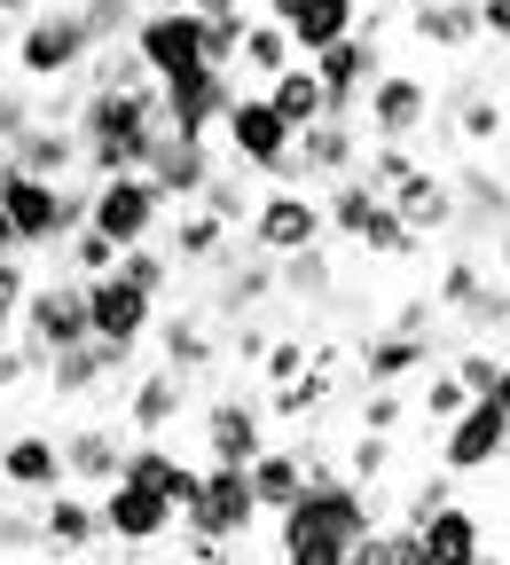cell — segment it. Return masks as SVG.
<instances>
[{
    "label": "cell",
    "instance_id": "15",
    "mask_svg": "<svg viewBox=\"0 0 510 565\" xmlns=\"http://www.w3.org/2000/svg\"><path fill=\"white\" fill-rule=\"evenodd\" d=\"M204 463H252L267 448V393H212L196 416Z\"/></svg>",
    "mask_w": 510,
    "mask_h": 565
},
{
    "label": "cell",
    "instance_id": "32",
    "mask_svg": "<svg viewBox=\"0 0 510 565\" xmlns=\"http://www.w3.org/2000/svg\"><path fill=\"white\" fill-rule=\"evenodd\" d=\"M267 299H275V252H259V244H252V259H236V252H229L221 267H212V307H221L229 322H236V315H259Z\"/></svg>",
    "mask_w": 510,
    "mask_h": 565
},
{
    "label": "cell",
    "instance_id": "37",
    "mask_svg": "<svg viewBox=\"0 0 510 565\" xmlns=\"http://www.w3.org/2000/svg\"><path fill=\"white\" fill-rule=\"evenodd\" d=\"M448 126H456V141H471V150H487V141H502V103H495V87L487 79H464L448 103Z\"/></svg>",
    "mask_w": 510,
    "mask_h": 565
},
{
    "label": "cell",
    "instance_id": "5",
    "mask_svg": "<svg viewBox=\"0 0 510 565\" xmlns=\"http://www.w3.org/2000/svg\"><path fill=\"white\" fill-rule=\"evenodd\" d=\"M259 494H252V471L244 463H204L196 471V494L181 503V526L229 542V550H252V526H259Z\"/></svg>",
    "mask_w": 510,
    "mask_h": 565
},
{
    "label": "cell",
    "instance_id": "23",
    "mask_svg": "<svg viewBox=\"0 0 510 565\" xmlns=\"http://www.w3.org/2000/svg\"><path fill=\"white\" fill-rule=\"evenodd\" d=\"M0 487H9L17 503H40L47 487H63V440L40 433V424L9 433V440H0Z\"/></svg>",
    "mask_w": 510,
    "mask_h": 565
},
{
    "label": "cell",
    "instance_id": "35",
    "mask_svg": "<svg viewBox=\"0 0 510 565\" xmlns=\"http://www.w3.org/2000/svg\"><path fill=\"white\" fill-rule=\"evenodd\" d=\"M267 103L290 118V126H315V118H330V95H322V79H315V63L307 55H290L275 79H267Z\"/></svg>",
    "mask_w": 510,
    "mask_h": 565
},
{
    "label": "cell",
    "instance_id": "48",
    "mask_svg": "<svg viewBox=\"0 0 510 565\" xmlns=\"http://www.w3.org/2000/svg\"><path fill=\"white\" fill-rule=\"evenodd\" d=\"M385 463H393V433H370V424H361V433L346 440V471L370 487V479H385Z\"/></svg>",
    "mask_w": 510,
    "mask_h": 565
},
{
    "label": "cell",
    "instance_id": "57",
    "mask_svg": "<svg viewBox=\"0 0 510 565\" xmlns=\"http://www.w3.org/2000/svg\"><path fill=\"white\" fill-rule=\"evenodd\" d=\"M432 315H440V307H432V299H401V315H393V330H432Z\"/></svg>",
    "mask_w": 510,
    "mask_h": 565
},
{
    "label": "cell",
    "instance_id": "33",
    "mask_svg": "<svg viewBox=\"0 0 510 565\" xmlns=\"http://www.w3.org/2000/svg\"><path fill=\"white\" fill-rule=\"evenodd\" d=\"M150 345H158V362L181 370V377H204L212 362H221V338H212L204 315H173V322H150Z\"/></svg>",
    "mask_w": 510,
    "mask_h": 565
},
{
    "label": "cell",
    "instance_id": "43",
    "mask_svg": "<svg viewBox=\"0 0 510 565\" xmlns=\"http://www.w3.org/2000/svg\"><path fill=\"white\" fill-rule=\"evenodd\" d=\"M361 252H370V259H416L424 252V236L401 221V212H393V196L370 212V228H361Z\"/></svg>",
    "mask_w": 510,
    "mask_h": 565
},
{
    "label": "cell",
    "instance_id": "26",
    "mask_svg": "<svg viewBox=\"0 0 510 565\" xmlns=\"http://www.w3.org/2000/svg\"><path fill=\"white\" fill-rule=\"evenodd\" d=\"M385 196H393V212H401V221H408V228H416L424 244L456 228V173H432V166H408V173H401V181H393Z\"/></svg>",
    "mask_w": 510,
    "mask_h": 565
},
{
    "label": "cell",
    "instance_id": "27",
    "mask_svg": "<svg viewBox=\"0 0 510 565\" xmlns=\"http://www.w3.org/2000/svg\"><path fill=\"white\" fill-rule=\"evenodd\" d=\"M408 40L432 47V55H464L479 47V0H408Z\"/></svg>",
    "mask_w": 510,
    "mask_h": 565
},
{
    "label": "cell",
    "instance_id": "50",
    "mask_svg": "<svg viewBox=\"0 0 510 565\" xmlns=\"http://www.w3.org/2000/svg\"><path fill=\"white\" fill-rule=\"evenodd\" d=\"M315 362L307 353V338H267V353H259V385H283V377H299Z\"/></svg>",
    "mask_w": 510,
    "mask_h": 565
},
{
    "label": "cell",
    "instance_id": "7",
    "mask_svg": "<svg viewBox=\"0 0 510 565\" xmlns=\"http://www.w3.org/2000/svg\"><path fill=\"white\" fill-rule=\"evenodd\" d=\"M126 47L141 55V71H150V79H181V71L204 63V17L189 9V0H141Z\"/></svg>",
    "mask_w": 510,
    "mask_h": 565
},
{
    "label": "cell",
    "instance_id": "21",
    "mask_svg": "<svg viewBox=\"0 0 510 565\" xmlns=\"http://www.w3.org/2000/svg\"><path fill=\"white\" fill-rule=\"evenodd\" d=\"M416 526V542H424V565H479L487 557V511H471V503H432V511H416L408 519Z\"/></svg>",
    "mask_w": 510,
    "mask_h": 565
},
{
    "label": "cell",
    "instance_id": "19",
    "mask_svg": "<svg viewBox=\"0 0 510 565\" xmlns=\"http://www.w3.org/2000/svg\"><path fill=\"white\" fill-rule=\"evenodd\" d=\"M307 63H315V79H322V95H330V118H353V110H361V87L378 79V63H385V55H378V32H361V24H353L346 40L315 47Z\"/></svg>",
    "mask_w": 510,
    "mask_h": 565
},
{
    "label": "cell",
    "instance_id": "12",
    "mask_svg": "<svg viewBox=\"0 0 510 565\" xmlns=\"http://www.w3.org/2000/svg\"><path fill=\"white\" fill-rule=\"evenodd\" d=\"M322 189H290V181H267L252 196V221H244V244L259 252H299V244H322Z\"/></svg>",
    "mask_w": 510,
    "mask_h": 565
},
{
    "label": "cell",
    "instance_id": "22",
    "mask_svg": "<svg viewBox=\"0 0 510 565\" xmlns=\"http://www.w3.org/2000/svg\"><path fill=\"white\" fill-rule=\"evenodd\" d=\"M189 401H196V377H181V370H141L134 385H118V416H126V433H173V424L189 416Z\"/></svg>",
    "mask_w": 510,
    "mask_h": 565
},
{
    "label": "cell",
    "instance_id": "53",
    "mask_svg": "<svg viewBox=\"0 0 510 565\" xmlns=\"http://www.w3.org/2000/svg\"><path fill=\"white\" fill-rule=\"evenodd\" d=\"M32 118H40V103H32V87H24V79H17V87H0V150H9V141H17Z\"/></svg>",
    "mask_w": 510,
    "mask_h": 565
},
{
    "label": "cell",
    "instance_id": "55",
    "mask_svg": "<svg viewBox=\"0 0 510 565\" xmlns=\"http://www.w3.org/2000/svg\"><path fill=\"white\" fill-rule=\"evenodd\" d=\"M229 353L244 370H259V353H267V322H252V315H236V338H229Z\"/></svg>",
    "mask_w": 510,
    "mask_h": 565
},
{
    "label": "cell",
    "instance_id": "56",
    "mask_svg": "<svg viewBox=\"0 0 510 565\" xmlns=\"http://www.w3.org/2000/svg\"><path fill=\"white\" fill-rule=\"evenodd\" d=\"M479 32L510 47V0H479Z\"/></svg>",
    "mask_w": 510,
    "mask_h": 565
},
{
    "label": "cell",
    "instance_id": "9",
    "mask_svg": "<svg viewBox=\"0 0 510 565\" xmlns=\"http://www.w3.org/2000/svg\"><path fill=\"white\" fill-rule=\"evenodd\" d=\"M95 519H103V542L110 550H158L173 526H181V511L166 503L158 487H141V479H103L95 487Z\"/></svg>",
    "mask_w": 510,
    "mask_h": 565
},
{
    "label": "cell",
    "instance_id": "18",
    "mask_svg": "<svg viewBox=\"0 0 510 565\" xmlns=\"http://www.w3.org/2000/svg\"><path fill=\"white\" fill-rule=\"evenodd\" d=\"M212 166H221V150H212L204 134H173V126H158L150 158H141V173L158 181V196H166V204H196V196H204V181H212Z\"/></svg>",
    "mask_w": 510,
    "mask_h": 565
},
{
    "label": "cell",
    "instance_id": "63",
    "mask_svg": "<svg viewBox=\"0 0 510 565\" xmlns=\"http://www.w3.org/2000/svg\"><path fill=\"white\" fill-rule=\"evenodd\" d=\"M9 32H17V24H0V55H9Z\"/></svg>",
    "mask_w": 510,
    "mask_h": 565
},
{
    "label": "cell",
    "instance_id": "25",
    "mask_svg": "<svg viewBox=\"0 0 510 565\" xmlns=\"http://www.w3.org/2000/svg\"><path fill=\"white\" fill-rule=\"evenodd\" d=\"M126 479H141V487H158L166 503L181 511L189 494H196V471L204 463H189L181 448H173V433H126V463H118Z\"/></svg>",
    "mask_w": 510,
    "mask_h": 565
},
{
    "label": "cell",
    "instance_id": "20",
    "mask_svg": "<svg viewBox=\"0 0 510 565\" xmlns=\"http://www.w3.org/2000/svg\"><path fill=\"white\" fill-rule=\"evenodd\" d=\"M40 557H87V550H103V519H95V494L87 487H47L40 494Z\"/></svg>",
    "mask_w": 510,
    "mask_h": 565
},
{
    "label": "cell",
    "instance_id": "3",
    "mask_svg": "<svg viewBox=\"0 0 510 565\" xmlns=\"http://www.w3.org/2000/svg\"><path fill=\"white\" fill-rule=\"evenodd\" d=\"M87 55H95V47H87V24H79L71 0H40V9L9 32V63H17L24 87H71Z\"/></svg>",
    "mask_w": 510,
    "mask_h": 565
},
{
    "label": "cell",
    "instance_id": "44",
    "mask_svg": "<svg viewBox=\"0 0 510 565\" xmlns=\"http://www.w3.org/2000/svg\"><path fill=\"white\" fill-rule=\"evenodd\" d=\"M71 9L87 24V47H118L134 32V17H141V0H71Z\"/></svg>",
    "mask_w": 510,
    "mask_h": 565
},
{
    "label": "cell",
    "instance_id": "49",
    "mask_svg": "<svg viewBox=\"0 0 510 565\" xmlns=\"http://www.w3.org/2000/svg\"><path fill=\"white\" fill-rule=\"evenodd\" d=\"M361 424H370V433H401V424H408V393L401 385H370V393H361Z\"/></svg>",
    "mask_w": 510,
    "mask_h": 565
},
{
    "label": "cell",
    "instance_id": "6",
    "mask_svg": "<svg viewBox=\"0 0 510 565\" xmlns=\"http://www.w3.org/2000/svg\"><path fill=\"white\" fill-rule=\"evenodd\" d=\"M361 134L370 141H416V134H432V118H440V95H432V79L424 71H393V63H378V79L361 87Z\"/></svg>",
    "mask_w": 510,
    "mask_h": 565
},
{
    "label": "cell",
    "instance_id": "34",
    "mask_svg": "<svg viewBox=\"0 0 510 565\" xmlns=\"http://www.w3.org/2000/svg\"><path fill=\"white\" fill-rule=\"evenodd\" d=\"M173 212H181V221H173V244H166V252H173L181 267H221L229 244H236V228H229V221H212L204 204H173Z\"/></svg>",
    "mask_w": 510,
    "mask_h": 565
},
{
    "label": "cell",
    "instance_id": "61",
    "mask_svg": "<svg viewBox=\"0 0 510 565\" xmlns=\"http://www.w3.org/2000/svg\"><path fill=\"white\" fill-rule=\"evenodd\" d=\"M495 401H502V416H510V362H502V377H495Z\"/></svg>",
    "mask_w": 510,
    "mask_h": 565
},
{
    "label": "cell",
    "instance_id": "58",
    "mask_svg": "<svg viewBox=\"0 0 510 565\" xmlns=\"http://www.w3.org/2000/svg\"><path fill=\"white\" fill-rule=\"evenodd\" d=\"M487 252H495V259H487V267H495V275H510V221H502V228H495V236H487Z\"/></svg>",
    "mask_w": 510,
    "mask_h": 565
},
{
    "label": "cell",
    "instance_id": "60",
    "mask_svg": "<svg viewBox=\"0 0 510 565\" xmlns=\"http://www.w3.org/2000/svg\"><path fill=\"white\" fill-rule=\"evenodd\" d=\"M0 252H17V221H9V204H0Z\"/></svg>",
    "mask_w": 510,
    "mask_h": 565
},
{
    "label": "cell",
    "instance_id": "29",
    "mask_svg": "<svg viewBox=\"0 0 510 565\" xmlns=\"http://www.w3.org/2000/svg\"><path fill=\"white\" fill-rule=\"evenodd\" d=\"M0 158H17L24 173H47V181H71V173H79V126H71V118H32Z\"/></svg>",
    "mask_w": 510,
    "mask_h": 565
},
{
    "label": "cell",
    "instance_id": "38",
    "mask_svg": "<svg viewBox=\"0 0 510 565\" xmlns=\"http://www.w3.org/2000/svg\"><path fill=\"white\" fill-rule=\"evenodd\" d=\"M252 181H259L252 166H212V181H204V196H196V204L212 212V221H229V228L244 236V221H252V196H259Z\"/></svg>",
    "mask_w": 510,
    "mask_h": 565
},
{
    "label": "cell",
    "instance_id": "28",
    "mask_svg": "<svg viewBox=\"0 0 510 565\" xmlns=\"http://www.w3.org/2000/svg\"><path fill=\"white\" fill-rule=\"evenodd\" d=\"M244 471H252V494H259V511L275 519V511L290 503V494L307 487V471H315V440H267V448H259Z\"/></svg>",
    "mask_w": 510,
    "mask_h": 565
},
{
    "label": "cell",
    "instance_id": "31",
    "mask_svg": "<svg viewBox=\"0 0 510 565\" xmlns=\"http://www.w3.org/2000/svg\"><path fill=\"white\" fill-rule=\"evenodd\" d=\"M55 440H63V479L71 487H103L126 463V433H118V424H71V433H55Z\"/></svg>",
    "mask_w": 510,
    "mask_h": 565
},
{
    "label": "cell",
    "instance_id": "45",
    "mask_svg": "<svg viewBox=\"0 0 510 565\" xmlns=\"http://www.w3.org/2000/svg\"><path fill=\"white\" fill-rule=\"evenodd\" d=\"M55 259H63L71 275H110V267H118V244H110L103 228H87V221H79V228L55 244Z\"/></svg>",
    "mask_w": 510,
    "mask_h": 565
},
{
    "label": "cell",
    "instance_id": "13",
    "mask_svg": "<svg viewBox=\"0 0 510 565\" xmlns=\"http://www.w3.org/2000/svg\"><path fill=\"white\" fill-rule=\"evenodd\" d=\"M221 141H229V166H252V173L267 181L275 158L299 141V126L267 103V87H236V103H229V118H221Z\"/></svg>",
    "mask_w": 510,
    "mask_h": 565
},
{
    "label": "cell",
    "instance_id": "39",
    "mask_svg": "<svg viewBox=\"0 0 510 565\" xmlns=\"http://www.w3.org/2000/svg\"><path fill=\"white\" fill-rule=\"evenodd\" d=\"M118 275H134V282H141V291H150L158 307H166V299L181 291V259H173V252H166L158 236H141V244H126V252H118Z\"/></svg>",
    "mask_w": 510,
    "mask_h": 565
},
{
    "label": "cell",
    "instance_id": "36",
    "mask_svg": "<svg viewBox=\"0 0 510 565\" xmlns=\"http://www.w3.org/2000/svg\"><path fill=\"white\" fill-rule=\"evenodd\" d=\"M290 55H299V47H290V32L275 24V17H244V47H236V79H252V87H267L275 79V71L290 63Z\"/></svg>",
    "mask_w": 510,
    "mask_h": 565
},
{
    "label": "cell",
    "instance_id": "40",
    "mask_svg": "<svg viewBox=\"0 0 510 565\" xmlns=\"http://www.w3.org/2000/svg\"><path fill=\"white\" fill-rule=\"evenodd\" d=\"M448 315H456L471 338H495V330H510V275H479V282H471V291H464Z\"/></svg>",
    "mask_w": 510,
    "mask_h": 565
},
{
    "label": "cell",
    "instance_id": "30",
    "mask_svg": "<svg viewBox=\"0 0 510 565\" xmlns=\"http://www.w3.org/2000/svg\"><path fill=\"white\" fill-rule=\"evenodd\" d=\"M432 330H378V338H361V377L370 385H408L432 370Z\"/></svg>",
    "mask_w": 510,
    "mask_h": 565
},
{
    "label": "cell",
    "instance_id": "14",
    "mask_svg": "<svg viewBox=\"0 0 510 565\" xmlns=\"http://www.w3.org/2000/svg\"><path fill=\"white\" fill-rule=\"evenodd\" d=\"M134 362H141V345H110V338L55 345L47 362H40V393H55V401H87V393H103V385L134 377Z\"/></svg>",
    "mask_w": 510,
    "mask_h": 565
},
{
    "label": "cell",
    "instance_id": "17",
    "mask_svg": "<svg viewBox=\"0 0 510 565\" xmlns=\"http://www.w3.org/2000/svg\"><path fill=\"white\" fill-rule=\"evenodd\" d=\"M150 322H158V299L141 291L134 275H87V330L110 338V345H150Z\"/></svg>",
    "mask_w": 510,
    "mask_h": 565
},
{
    "label": "cell",
    "instance_id": "46",
    "mask_svg": "<svg viewBox=\"0 0 510 565\" xmlns=\"http://www.w3.org/2000/svg\"><path fill=\"white\" fill-rule=\"evenodd\" d=\"M196 17H204V63L236 71V47H244V17L252 9H196Z\"/></svg>",
    "mask_w": 510,
    "mask_h": 565
},
{
    "label": "cell",
    "instance_id": "2",
    "mask_svg": "<svg viewBox=\"0 0 510 565\" xmlns=\"http://www.w3.org/2000/svg\"><path fill=\"white\" fill-rule=\"evenodd\" d=\"M71 126H79V166L95 173H141L150 141L166 126L158 110V79H134V87H79L71 103Z\"/></svg>",
    "mask_w": 510,
    "mask_h": 565
},
{
    "label": "cell",
    "instance_id": "51",
    "mask_svg": "<svg viewBox=\"0 0 510 565\" xmlns=\"http://www.w3.org/2000/svg\"><path fill=\"white\" fill-rule=\"evenodd\" d=\"M0 557H40V511L0 503Z\"/></svg>",
    "mask_w": 510,
    "mask_h": 565
},
{
    "label": "cell",
    "instance_id": "11",
    "mask_svg": "<svg viewBox=\"0 0 510 565\" xmlns=\"http://www.w3.org/2000/svg\"><path fill=\"white\" fill-rule=\"evenodd\" d=\"M510 456V416L495 393H471L448 424H440V471L448 479H471V471H495Z\"/></svg>",
    "mask_w": 510,
    "mask_h": 565
},
{
    "label": "cell",
    "instance_id": "24",
    "mask_svg": "<svg viewBox=\"0 0 510 565\" xmlns=\"http://www.w3.org/2000/svg\"><path fill=\"white\" fill-rule=\"evenodd\" d=\"M502 221H510V181L487 173V166H464V173H456V228H448V244L487 252V236H495Z\"/></svg>",
    "mask_w": 510,
    "mask_h": 565
},
{
    "label": "cell",
    "instance_id": "54",
    "mask_svg": "<svg viewBox=\"0 0 510 565\" xmlns=\"http://www.w3.org/2000/svg\"><path fill=\"white\" fill-rule=\"evenodd\" d=\"M24 377H40V353H32L24 338H9V330H0V393H17Z\"/></svg>",
    "mask_w": 510,
    "mask_h": 565
},
{
    "label": "cell",
    "instance_id": "16",
    "mask_svg": "<svg viewBox=\"0 0 510 565\" xmlns=\"http://www.w3.org/2000/svg\"><path fill=\"white\" fill-rule=\"evenodd\" d=\"M236 71H221V63H196V71H181V79H158V110H166V126L173 134H221V118H229V103H236Z\"/></svg>",
    "mask_w": 510,
    "mask_h": 565
},
{
    "label": "cell",
    "instance_id": "41",
    "mask_svg": "<svg viewBox=\"0 0 510 565\" xmlns=\"http://www.w3.org/2000/svg\"><path fill=\"white\" fill-rule=\"evenodd\" d=\"M330 259H322V244H299V252H275V291L283 299H330Z\"/></svg>",
    "mask_w": 510,
    "mask_h": 565
},
{
    "label": "cell",
    "instance_id": "47",
    "mask_svg": "<svg viewBox=\"0 0 510 565\" xmlns=\"http://www.w3.org/2000/svg\"><path fill=\"white\" fill-rule=\"evenodd\" d=\"M464 401H471V393H464V377H456V370H424V393H416V416L432 424V433H440V424H448V416H456Z\"/></svg>",
    "mask_w": 510,
    "mask_h": 565
},
{
    "label": "cell",
    "instance_id": "42",
    "mask_svg": "<svg viewBox=\"0 0 510 565\" xmlns=\"http://www.w3.org/2000/svg\"><path fill=\"white\" fill-rule=\"evenodd\" d=\"M322 401H330V370H299V377H283L275 393H267V416H290V424H307V416H322Z\"/></svg>",
    "mask_w": 510,
    "mask_h": 565
},
{
    "label": "cell",
    "instance_id": "10",
    "mask_svg": "<svg viewBox=\"0 0 510 565\" xmlns=\"http://www.w3.org/2000/svg\"><path fill=\"white\" fill-rule=\"evenodd\" d=\"M17 338L40 353V362H47V353L55 345H79V338H95L87 330V275H55V282H32V291H24V315H17Z\"/></svg>",
    "mask_w": 510,
    "mask_h": 565
},
{
    "label": "cell",
    "instance_id": "8",
    "mask_svg": "<svg viewBox=\"0 0 510 565\" xmlns=\"http://www.w3.org/2000/svg\"><path fill=\"white\" fill-rule=\"evenodd\" d=\"M166 212H173V204L158 196L150 173H95V181H87V228H103L118 252L141 244V236H158Z\"/></svg>",
    "mask_w": 510,
    "mask_h": 565
},
{
    "label": "cell",
    "instance_id": "4",
    "mask_svg": "<svg viewBox=\"0 0 510 565\" xmlns=\"http://www.w3.org/2000/svg\"><path fill=\"white\" fill-rule=\"evenodd\" d=\"M0 204H9V221H17V252H55L71 228L87 221V189L24 173L17 158H0Z\"/></svg>",
    "mask_w": 510,
    "mask_h": 565
},
{
    "label": "cell",
    "instance_id": "59",
    "mask_svg": "<svg viewBox=\"0 0 510 565\" xmlns=\"http://www.w3.org/2000/svg\"><path fill=\"white\" fill-rule=\"evenodd\" d=\"M32 9H40V0H0V24H24Z\"/></svg>",
    "mask_w": 510,
    "mask_h": 565
},
{
    "label": "cell",
    "instance_id": "52",
    "mask_svg": "<svg viewBox=\"0 0 510 565\" xmlns=\"http://www.w3.org/2000/svg\"><path fill=\"white\" fill-rule=\"evenodd\" d=\"M448 370L464 377V393H495V377H502V353H487V345H464Z\"/></svg>",
    "mask_w": 510,
    "mask_h": 565
},
{
    "label": "cell",
    "instance_id": "62",
    "mask_svg": "<svg viewBox=\"0 0 510 565\" xmlns=\"http://www.w3.org/2000/svg\"><path fill=\"white\" fill-rule=\"evenodd\" d=\"M189 9H252V0H189Z\"/></svg>",
    "mask_w": 510,
    "mask_h": 565
},
{
    "label": "cell",
    "instance_id": "1",
    "mask_svg": "<svg viewBox=\"0 0 510 565\" xmlns=\"http://www.w3.org/2000/svg\"><path fill=\"white\" fill-rule=\"evenodd\" d=\"M378 519H385V511L370 503V487H361L353 471L315 463L307 487L275 511V550H283L290 565H353V550L370 542Z\"/></svg>",
    "mask_w": 510,
    "mask_h": 565
}]
</instances>
